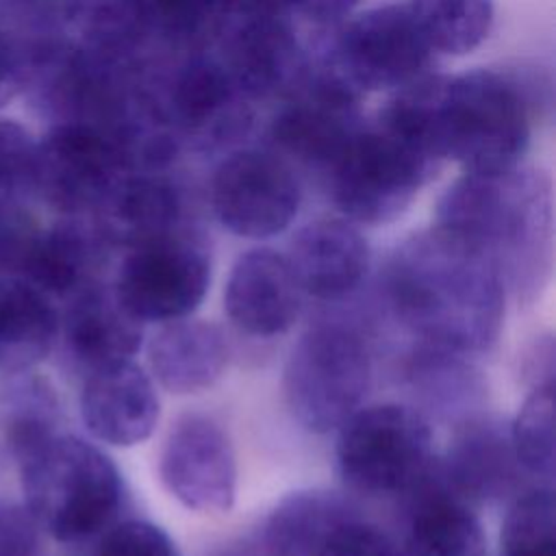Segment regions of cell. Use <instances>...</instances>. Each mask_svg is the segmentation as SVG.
<instances>
[{
	"mask_svg": "<svg viewBox=\"0 0 556 556\" xmlns=\"http://www.w3.org/2000/svg\"><path fill=\"white\" fill-rule=\"evenodd\" d=\"M384 295L421 345L458 356L486 352L500 337L506 287L467 241L432 224L406 237L384 267Z\"/></svg>",
	"mask_w": 556,
	"mask_h": 556,
	"instance_id": "cell-1",
	"label": "cell"
},
{
	"mask_svg": "<svg viewBox=\"0 0 556 556\" xmlns=\"http://www.w3.org/2000/svg\"><path fill=\"white\" fill-rule=\"evenodd\" d=\"M434 224L486 256L515 300L530 302L545 287L554 250V193L545 172L517 165L463 174L439 198Z\"/></svg>",
	"mask_w": 556,
	"mask_h": 556,
	"instance_id": "cell-2",
	"label": "cell"
},
{
	"mask_svg": "<svg viewBox=\"0 0 556 556\" xmlns=\"http://www.w3.org/2000/svg\"><path fill=\"white\" fill-rule=\"evenodd\" d=\"M24 506L37 528L61 543L106 530L124 502L117 465L93 443L52 434L20 460Z\"/></svg>",
	"mask_w": 556,
	"mask_h": 556,
	"instance_id": "cell-3",
	"label": "cell"
},
{
	"mask_svg": "<svg viewBox=\"0 0 556 556\" xmlns=\"http://www.w3.org/2000/svg\"><path fill=\"white\" fill-rule=\"evenodd\" d=\"M530 137V102L517 80L493 70L443 76L437 139L445 161L465 174L506 172L521 163Z\"/></svg>",
	"mask_w": 556,
	"mask_h": 556,
	"instance_id": "cell-4",
	"label": "cell"
},
{
	"mask_svg": "<svg viewBox=\"0 0 556 556\" xmlns=\"http://www.w3.org/2000/svg\"><path fill=\"white\" fill-rule=\"evenodd\" d=\"M371 376V354L358 330L337 321L317 324L289 352L285 402L302 428L326 434L363 406Z\"/></svg>",
	"mask_w": 556,
	"mask_h": 556,
	"instance_id": "cell-5",
	"label": "cell"
},
{
	"mask_svg": "<svg viewBox=\"0 0 556 556\" xmlns=\"http://www.w3.org/2000/svg\"><path fill=\"white\" fill-rule=\"evenodd\" d=\"M441 169V163L413 150L376 122H365L324 180L345 219L356 226H382L397 219Z\"/></svg>",
	"mask_w": 556,
	"mask_h": 556,
	"instance_id": "cell-6",
	"label": "cell"
},
{
	"mask_svg": "<svg viewBox=\"0 0 556 556\" xmlns=\"http://www.w3.org/2000/svg\"><path fill=\"white\" fill-rule=\"evenodd\" d=\"M337 430L339 473L363 495H406L437 456L428 417L408 404L361 406Z\"/></svg>",
	"mask_w": 556,
	"mask_h": 556,
	"instance_id": "cell-7",
	"label": "cell"
},
{
	"mask_svg": "<svg viewBox=\"0 0 556 556\" xmlns=\"http://www.w3.org/2000/svg\"><path fill=\"white\" fill-rule=\"evenodd\" d=\"M211 285V250L189 222L124 250L113 278L119 302L143 324L189 317Z\"/></svg>",
	"mask_w": 556,
	"mask_h": 556,
	"instance_id": "cell-8",
	"label": "cell"
},
{
	"mask_svg": "<svg viewBox=\"0 0 556 556\" xmlns=\"http://www.w3.org/2000/svg\"><path fill=\"white\" fill-rule=\"evenodd\" d=\"M361 100L363 93L321 52L311 59L302 83L278 102L269 122L267 148L293 167L300 165L324 176L365 124Z\"/></svg>",
	"mask_w": 556,
	"mask_h": 556,
	"instance_id": "cell-9",
	"label": "cell"
},
{
	"mask_svg": "<svg viewBox=\"0 0 556 556\" xmlns=\"http://www.w3.org/2000/svg\"><path fill=\"white\" fill-rule=\"evenodd\" d=\"M156 83L165 119L180 150L230 152L254 128L256 104L211 50L185 54Z\"/></svg>",
	"mask_w": 556,
	"mask_h": 556,
	"instance_id": "cell-10",
	"label": "cell"
},
{
	"mask_svg": "<svg viewBox=\"0 0 556 556\" xmlns=\"http://www.w3.org/2000/svg\"><path fill=\"white\" fill-rule=\"evenodd\" d=\"M363 96L395 91L434 72V52L406 4H380L345 20L321 50Z\"/></svg>",
	"mask_w": 556,
	"mask_h": 556,
	"instance_id": "cell-11",
	"label": "cell"
},
{
	"mask_svg": "<svg viewBox=\"0 0 556 556\" xmlns=\"http://www.w3.org/2000/svg\"><path fill=\"white\" fill-rule=\"evenodd\" d=\"M208 198L226 230L245 239H269L295 219L302 189L295 167L278 152L239 146L215 165Z\"/></svg>",
	"mask_w": 556,
	"mask_h": 556,
	"instance_id": "cell-12",
	"label": "cell"
},
{
	"mask_svg": "<svg viewBox=\"0 0 556 556\" xmlns=\"http://www.w3.org/2000/svg\"><path fill=\"white\" fill-rule=\"evenodd\" d=\"M128 172L122 150L102 130L78 122L52 124L37 141L35 195L61 215H93Z\"/></svg>",
	"mask_w": 556,
	"mask_h": 556,
	"instance_id": "cell-13",
	"label": "cell"
},
{
	"mask_svg": "<svg viewBox=\"0 0 556 556\" xmlns=\"http://www.w3.org/2000/svg\"><path fill=\"white\" fill-rule=\"evenodd\" d=\"M211 52L254 104L285 100L313 59L289 15L271 13H235Z\"/></svg>",
	"mask_w": 556,
	"mask_h": 556,
	"instance_id": "cell-14",
	"label": "cell"
},
{
	"mask_svg": "<svg viewBox=\"0 0 556 556\" xmlns=\"http://www.w3.org/2000/svg\"><path fill=\"white\" fill-rule=\"evenodd\" d=\"M159 478L189 510L204 515L230 510L237 495V456L230 437L206 415H182L163 441Z\"/></svg>",
	"mask_w": 556,
	"mask_h": 556,
	"instance_id": "cell-15",
	"label": "cell"
},
{
	"mask_svg": "<svg viewBox=\"0 0 556 556\" xmlns=\"http://www.w3.org/2000/svg\"><path fill=\"white\" fill-rule=\"evenodd\" d=\"M161 415L150 376L132 361L89 369L80 391V417L93 439L132 447L146 441Z\"/></svg>",
	"mask_w": 556,
	"mask_h": 556,
	"instance_id": "cell-16",
	"label": "cell"
},
{
	"mask_svg": "<svg viewBox=\"0 0 556 556\" xmlns=\"http://www.w3.org/2000/svg\"><path fill=\"white\" fill-rule=\"evenodd\" d=\"M447 486L473 508L510 495L521 478L508 426L491 415H467L439 456Z\"/></svg>",
	"mask_w": 556,
	"mask_h": 556,
	"instance_id": "cell-17",
	"label": "cell"
},
{
	"mask_svg": "<svg viewBox=\"0 0 556 556\" xmlns=\"http://www.w3.org/2000/svg\"><path fill=\"white\" fill-rule=\"evenodd\" d=\"M302 291L285 258L269 248L243 252L224 287V311L248 337L285 334L300 315Z\"/></svg>",
	"mask_w": 556,
	"mask_h": 556,
	"instance_id": "cell-18",
	"label": "cell"
},
{
	"mask_svg": "<svg viewBox=\"0 0 556 556\" xmlns=\"http://www.w3.org/2000/svg\"><path fill=\"white\" fill-rule=\"evenodd\" d=\"M404 497L408 513L404 556H489L476 508L447 486L439 456Z\"/></svg>",
	"mask_w": 556,
	"mask_h": 556,
	"instance_id": "cell-19",
	"label": "cell"
},
{
	"mask_svg": "<svg viewBox=\"0 0 556 556\" xmlns=\"http://www.w3.org/2000/svg\"><path fill=\"white\" fill-rule=\"evenodd\" d=\"M302 293L317 300L350 295L369 269V243L345 217H321L302 226L287 252Z\"/></svg>",
	"mask_w": 556,
	"mask_h": 556,
	"instance_id": "cell-20",
	"label": "cell"
},
{
	"mask_svg": "<svg viewBox=\"0 0 556 556\" xmlns=\"http://www.w3.org/2000/svg\"><path fill=\"white\" fill-rule=\"evenodd\" d=\"M59 317L67 354L83 367L132 361L143 341V321L115 295L111 285L91 282L72 293Z\"/></svg>",
	"mask_w": 556,
	"mask_h": 556,
	"instance_id": "cell-21",
	"label": "cell"
},
{
	"mask_svg": "<svg viewBox=\"0 0 556 556\" xmlns=\"http://www.w3.org/2000/svg\"><path fill=\"white\" fill-rule=\"evenodd\" d=\"M113 245L91 215H63L52 228L41 230L20 274L48 298H70L98 282Z\"/></svg>",
	"mask_w": 556,
	"mask_h": 556,
	"instance_id": "cell-22",
	"label": "cell"
},
{
	"mask_svg": "<svg viewBox=\"0 0 556 556\" xmlns=\"http://www.w3.org/2000/svg\"><path fill=\"white\" fill-rule=\"evenodd\" d=\"M91 217L113 250H128L187 222L182 193L163 172L124 174Z\"/></svg>",
	"mask_w": 556,
	"mask_h": 556,
	"instance_id": "cell-23",
	"label": "cell"
},
{
	"mask_svg": "<svg viewBox=\"0 0 556 556\" xmlns=\"http://www.w3.org/2000/svg\"><path fill=\"white\" fill-rule=\"evenodd\" d=\"M228 363L224 330L204 319L161 324L148 343V365L154 380L169 393L189 395L215 384Z\"/></svg>",
	"mask_w": 556,
	"mask_h": 556,
	"instance_id": "cell-24",
	"label": "cell"
},
{
	"mask_svg": "<svg viewBox=\"0 0 556 556\" xmlns=\"http://www.w3.org/2000/svg\"><path fill=\"white\" fill-rule=\"evenodd\" d=\"M59 339V313L50 298L17 276H0V371L24 374L39 365Z\"/></svg>",
	"mask_w": 556,
	"mask_h": 556,
	"instance_id": "cell-25",
	"label": "cell"
},
{
	"mask_svg": "<svg viewBox=\"0 0 556 556\" xmlns=\"http://www.w3.org/2000/svg\"><path fill=\"white\" fill-rule=\"evenodd\" d=\"M76 43L96 54L137 61L152 37L150 0H63Z\"/></svg>",
	"mask_w": 556,
	"mask_h": 556,
	"instance_id": "cell-26",
	"label": "cell"
},
{
	"mask_svg": "<svg viewBox=\"0 0 556 556\" xmlns=\"http://www.w3.org/2000/svg\"><path fill=\"white\" fill-rule=\"evenodd\" d=\"M352 517V504L339 493L295 491L271 510L263 541L271 556H317L328 534Z\"/></svg>",
	"mask_w": 556,
	"mask_h": 556,
	"instance_id": "cell-27",
	"label": "cell"
},
{
	"mask_svg": "<svg viewBox=\"0 0 556 556\" xmlns=\"http://www.w3.org/2000/svg\"><path fill=\"white\" fill-rule=\"evenodd\" d=\"M424 39L439 54L463 56L476 50L491 33L493 0H408Z\"/></svg>",
	"mask_w": 556,
	"mask_h": 556,
	"instance_id": "cell-28",
	"label": "cell"
},
{
	"mask_svg": "<svg viewBox=\"0 0 556 556\" xmlns=\"http://www.w3.org/2000/svg\"><path fill=\"white\" fill-rule=\"evenodd\" d=\"M230 17V0H150L152 37L182 56L213 50Z\"/></svg>",
	"mask_w": 556,
	"mask_h": 556,
	"instance_id": "cell-29",
	"label": "cell"
},
{
	"mask_svg": "<svg viewBox=\"0 0 556 556\" xmlns=\"http://www.w3.org/2000/svg\"><path fill=\"white\" fill-rule=\"evenodd\" d=\"M497 556H556L552 484H536L513 500L502 521Z\"/></svg>",
	"mask_w": 556,
	"mask_h": 556,
	"instance_id": "cell-30",
	"label": "cell"
},
{
	"mask_svg": "<svg viewBox=\"0 0 556 556\" xmlns=\"http://www.w3.org/2000/svg\"><path fill=\"white\" fill-rule=\"evenodd\" d=\"M508 430L521 471L552 484L556 460L554 384L532 387Z\"/></svg>",
	"mask_w": 556,
	"mask_h": 556,
	"instance_id": "cell-31",
	"label": "cell"
},
{
	"mask_svg": "<svg viewBox=\"0 0 556 556\" xmlns=\"http://www.w3.org/2000/svg\"><path fill=\"white\" fill-rule=\"evenodd\" d=\"M37 189V141L11 119H0V202L22 204Z\"/></svg>",
	"mask_w": 556,
	"mask_h": 556,
	"instance_id": "cell-32",
	"label": "cell"
},
{
	"mask_svg": "<svg viewBox=\"0 0 556 556\" xmlns=\"http://www.w3.org/2000/svg\"><path fill=\"white\" fill-rule=\"evenodd\" d=\"M98 536L93 556H180L172 536L146 519L113 521Z\"/></svg>",
	"mask_w": 556,
	"mask_h": 556,
	"instance_id": "cell-33",
	"label": "cell"
},
{
	"mask_svg": "<svg viewBox=\"0 0 556 556\" xmlns=\"http://www.w3.org/2000/svg\"><path fill=\"white\" fill-rule=\"evenodd\" d=\"M317 556H404L402 547L378 526L352 517L339 523Z\"/></svg>",
	"mask_w": 556,
	"mask_h": 556,
	"instance_id": "cell-34",
	"label": "cell"
},
{
	"mask_svg": "<svg viewBox=\"0 0 556 556\" xmlns=\"http://www.w3.org/2000/svg\"><path fill=\"white\" fill-rule=\"evenodd\" d=\"M41 228L22 204L0 202V276H17Z\"/></svg>",
	"mask_w": 556,
	"mask_h": 556,
	"instance_id": "cell-35",
	"label": "cell"
},
{
	"mask_svg": "<svg viewBox=\"0 0 556 556\" xmlns=\"http://www.w3.org/2000/svg\"><path fill=\"white\" fill-rule=\"evenodd\" d=\"M39 528L24 504L0 500V556H35Z\"/></svg>",
	"mask_w": 556,
	"mask_h": 556,
	"instance_id": "cell-36",
	"label": "cell"
},
{
	"mask_svg": "<svg viewBox=\"0 0 556 556\" xmlns=\"http://www.w3.org/2000/svg\"><path fill=\"white\" fill-rule=\"evenodd\" d=\"M26 80V50L0 28V106L11 102Z\"/></svg>",
	"mask_w": 556,
	"mask_h": 556,
	"instance_id": "cell-37",
	"label": "cell"
},
{
	"mask_svg": "<svg viewBox=\"0 0 556 556\" xmlns=\"http://www.w3.org/2000/svg\"><path fill=\"white\" fill-rule=\"evenodd\" d=\"M358 0H293L291 15H300L317 28L341 26Z\"/></svg>",
	"mask_w": 556,
	"mask_h": 556,
	"instance_id": "cell-38",
	"label": "cell"
},
{
	"mask_svg": "<svg viewBox=\"0 0 556 556\" xmlns=\"http://www.w3.org/2000/svg\"><path fill=\"white\" fill-rule=\"evenodd\" d=\"M293 0H230L232 15L235 13H271V15H289L291 17Z\"/></svg>",
	"mask_w": 556,
	"mask_h": 556,
	"instance_id": "cell-39",
	"label": "cell"
}]
</instances>
